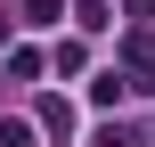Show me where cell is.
Here are the masks:
<instances>
[{"label":"cell","instance_id":"obj_1","mask_svg":"<svg viewBox=\"0 0 155 147\" xmlns=\"http://www.w3.org/2000/svg\"><path fill=\"white\" fill-rule=\"evenodd\" d=\"M33 131H41V139H65V131H74V106H65V98H41Z\"/></svg>","mask_w":155,"mask_h":147},{"label":"cell","instance_id":"obj_4","mask_svg":"<svg viewBox=\"0 0 155 147\" xmlns=\"http://www.w3.org/2000/svg\"><path fill=\"white\" fill-rule=\"evenodd\" d=\"M41 65H49V57H41V49H8V74H16V82H33V74H41Z\"/></svg>","mask_w":155,"mask_h":147},{"label":"cell","instance_id":"obj_7","mask_svg":"<svg viewBox=\"0 0 155 147\" xmlns=\"http://www.w3.org/2000/svg\"><path fill=\"white\" fill-rule=\"evenodd\" d=\"M98 147H139V131H123V123H106V131H98Z\"/></svg>","mask_w":155,"mask_h":147},{"label":"cell","instance_id":"obj_6","mask_svg":"<svg viewBox=\"0 0 155 147\" xmlns=\"http://www.w3.org/2000/svg\"><path fill=\"white\" fill-rule=\"evenodd\" d=\"M33 139H41L33 123H0V147H33Z\"/></svg>","mask_w":155,"mask_h":147},{"label":"cell","instance_id":"obj_5","mask_svg":"<svg viewBox=\"0 0 155 147\" xmlns=\"http://www.w3.org/2000/svg\"><path fill=\"white\" fill-rule=\"evenodd\" d=\"M65 16V0H25V25H57Z\"/></svg>","mask_w":155,"mask_h":147},{"label":"cell","instance_id":"obj_8","mask_svg":"<svg viewBox=\"0 0 155 147\" xmlns=\"http://www.w3.org/2000/svg\"><path fill=\"white\" fill-rule=\"evenodd\" d=\"M131 16H139V25H147V16H155V0H131Z\"/></svg>","mask_w":155,"mask_h":147},{"label":"cell","instance_id":"obj_3","mask_svg":"<svg viewBox=\"0 0 155 147\" xmlns=\"http://www.w3.org/2000/svg\"><path fill=\"white\" fill-rule=\"evenodd\" d=\"M74 25H82V33H106L114 16H106V0H82V8H74Z\"/></svg>","mask_w":155,"mask_h":147},{"label":"cell","instance_id":"obj_2","mask_svg":"<svg viewBox=\"0 0 155 147\" xmlns=\"http://www.w3.org/2000/svg\"><path fill=\"white\" fill-rule=\"evenodd\" d=\"M123 90H131V74H98V82H90V106H114Z\"/></svg>","mask_w":155,"mask_h":147}]
</instances>
